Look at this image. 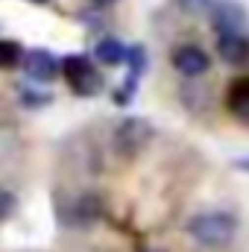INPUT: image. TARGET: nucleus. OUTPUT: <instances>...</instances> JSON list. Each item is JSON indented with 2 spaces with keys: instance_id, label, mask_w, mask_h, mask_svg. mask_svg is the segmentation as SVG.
I'll list each match as a JSON object with an SVG mask.
<instances>
[{
  "instance_id": "obj_1",
  "label": "nucleus",
  "mask_w": 249,
  "mask_h": 252,
  "mask_svg": "<svg viewBox=\"0 0 249 252\" xmlns=\"http://www.w3.org/2000/svg\"><path fill=\"white\" fill-rule=\"evenodd\" d=\"M238 220L226 211H205L187 220V235L205 250H223L235 241Z\"/></svg>"
},
{
  "instance_id": "obj_2",
  "label": "nucleus",
  "mask_w": 249,
  "mask_h": 252,
  "mask_svg": "<svg viewBox=\"0 0 249 252\" xmlns=\"http://www.w3.org/2000/svg\"><path fill=\"white\" fill-rule=\"evenodd\" d=\"M62 73H64V79H67V85H70L76 94L91 97V94H97V91L103 88V79H100L97 67L91 64L88 56H64Z\"/></svg>"
},
{
  "instance_id": "obj_3",
  "label": "nucleus",
  "mask_w": 249,
  "mask_h": 252,
  "mask_svg": "<svg viewBox=\"0 0 249 252\" xmlns=\"http://www.w3.org/2000/svg\"><path fill=\"white\" fill-rule=\"evenodd\" d=\"M150 138H153V126L144 118H126L115 129V150L121 156H135L150 144Z\"/></svg>"
},
{
  "instance_id": "obj_4",
  "label": "nucleus",
  "mask_w": 249,
  "mask_h": 252,
  "mask_svg": "<svg viewBox=\"0 0 249 252\" xmlns=\"http://www.w3.org/2000/svg\"><path fill=\"white\" fill-rule=\"evenodd\" d=\"M170 62H173V67H176L185 79H196V76H202V73L211 67L208 53H205L202 47H196V44H182V47H176Z\"/></svg>"
},
{
  "instance_id": "obj_5",
  "label": "nucleus",
  "mask_w": 249,
  "mask_h": 252,
  "mask_svg": "<svg viewBox=\"0 0 249 252\" xmlns=\"http://www.w3.org/2000/svg\"><path fill=\"white\" fill-rule=\"evenodd\" d=\"M217 56L226 64H247L249 62L247 32H217Z\"/></svg>"
},
{
  "instance_id": "obj_6",
  "label": "nucleus",
  "mask_w": 249,
  "mask_h": 252,
  "mask_svg": "<svg viewBox=\"0 0 249 252\" xmlns=\"http://www.w3.org/2000/svg\"><path fill=\"white\" fill-rule=\"evenodd\" d=\"M21 64H24V73L35 82H50L59 70V62L50 50H30V53H24Z\"/></svg>"
},
{
  "instance_id": "obj_7",
  "label": "nucleus",
  "mask_w": 249,
  "mask_h": 252,
  "mask_svg": "<svg viewBox=\"0 0 249 252\" xmlns=\"http://www.w3.org/2000/svg\"><path fill=\"white\" fill-rule=\"evenodd\" d=\"M211 21H214L217 32H244L247 30V12L232 0L217 3L214 12H211Z\"/></svg>"
},
{
  "instance_id": "obj_8",
  "label": "nucleus",
  "mask_w": 249,
  "mask_h": 252,
  "mask_svg": "<svg viewBox=\"0 0 249 252\" xmlns=\"http://www.w3.org/2000/svg\"><path fill=\"white\" fill-rule=\"evenodd\" d=\"M226 106L235 118L247 121L249 124V76H241L229 85V94H226Z\"/></svg>"
},
{
  "instance_id": "obj_9",
  "label": "nucleus",
  "mask_w": 249,
  "mask_h": 252,
  "mask_svg": "<svg viewBox=\"0 0 249 252\" xmlns=\"http://www.w3.org/2000/svg\"><path fill=\"white\" fill-rule=\"evenodd\" d=\"M94 59L100 64L118 67V64H124L126 59H129V50H126L118 38H103V41H97V47H94Z\"/></svg>"
},
{
  "instance_id": "obj_10",
  "label": "nucleus",
  "mask_w": 249,
  "mask_h": 252,
  "mask_svg": "<svg viewBox=\"0 0 249 252\" xmlns=\"http://www.w3.org/2000/svg\"><path fill=\"white\" fill-rule=\"evenodd\" d=\"M97 217H100V199H97L94 193H85V196L76 202V208H73V220L91 223V220H97Z\"/></svg>"
},
{
  "instance_id": "obj_11",
  "label": "nucleus",
  "mask_w": 249,
  "mask_h": 252,
  "mask_svg": "<svg viewBox=\"0 0 249 252\" xmlns=\"http://www.w3.org/2000/svg\"><path fill=\"white\" fill-rule=\"evenodd\" d=\"M18 62H24L21 59V47L15 41H0V67H12Z\"/></svg>"
},
{
  "instance_id": "obj_12",
  "label": "nucleus",
  "mask_w": 249,
  "mask_h": 252,
  "mask_svg": "<svg viewBox=\"0 0 249 252\" xmlns=\"http://www.w3.org/2000/svg\"><path fill=\"white\" fill-rule=\"evenodd\" d=\"M18 153V135H12V129H3L0 126V161L3 158H12Z\"/></svg>"
},
{
  "instance_id": "obj_13",
  "label": "nucleus",
  "mask_w": 249,
  "mask_h": 252,
  "mask_svg": "<svg viewBox=\"0 0 249 252\" xmlns=\"http://www.w3.org/2000/svg\"><path fill=\"white\" fill-rule=\"evenodd\" d=\"M179 6L185 9L187 15H205V12H214V0H179Z\"/></svg>"
},
{
  "instance_id": "obj_14",
  "label": "nucleus",
  "mask_w": 249,
  "mask_h": 252,
  "mask_svg": "<svg viewBox=\"0 0 249 252\" xmlns=\"http://www.w3.org/2000/svg\"><path fill=\"white\" fill-rule=\"evenodd\" d=\"M12 208H15V196H12L9 190L0 188V220H6V217L12 214Z\"/></svg>"
},
{
  "instance_id": "obj_15",
  "label": "nucleus",
  "mask_w": 249,
  "mask_h": 252,
  "mask_svg": "<svg viewBox=\"0 0 249 252\" xmlns=\"http://www.w3.org/2000/svg\"><path fill=\"white\" fill-rule=\"evenodd\" d=\"M235 167H241V170H249V158H238V161H235Z\"/></svg>"
},
{
  "instance_id": "obj_16",
  "label": "nucleus",
  "mask_w": 249,
  "mask_h": 252,
  "mask_svg": "<svg viewBox=\"0 0 249 252\" xmlns=\"http://www.w3.org/2000/svg\"><path fill=\"white\" fill-rule=\"evenodd\" d=\"M94 3H100V6H106V3H115V0H94Z\"/></svg>"
},
{
  "instance_id": "obj_17",
  "label": "nucleus",
  "mask_w": 249,
  "mask_h": 252,
  "mask_svg": "<svg viewBox=\"0 0 249 252\" xmlns=\"http://www.w3.org/2000/svg\"><path fill=\"white\" fill-rule=\"evenodd\" d=\"M147 252H164V250H147Z\"/></svg>"
},
{
  "instance_id": "obj_18",
  "label": "nucleus",
  "mask_w": 249,
  "mask_h": 252,
  "mask_svg": "<svg viewBox=\"0 0 249 252\" xmlns=\"http://www.w3.org/2000/svg\"><path fill=\"white\" fill-rule=\"evenodd\" d=\"M35 3H44V0H35Z\"/></svg>"
}]
</instances>
